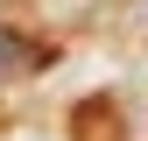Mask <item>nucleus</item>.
Listing matches in <instances>:
<instances>
[{"label": "nucleus", "mask_w": 148, "mask_h": 141, "mask_svg": "<svg viewBox=\"0 0 148 141\" xmlns=\"http://www.w3.org/2000/svg\"><path fill=\"white\" fill-rule=\"evenodd\" d=\"M49 57H57L49 42H28V35L0 28V78H28V70H49Z\"/></svg>", "instance_id": "obj_1"}]
</instances>
